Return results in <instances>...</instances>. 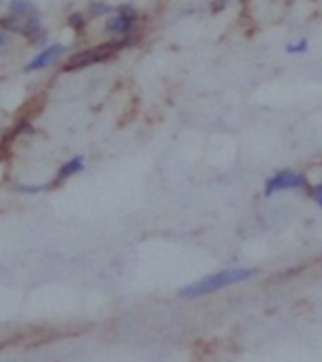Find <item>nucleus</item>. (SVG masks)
I'll return each mask as SVG.
<instances>
[{"label":"nucleus","mask_w":322,"mask_h":362,"mask_svg":"<svg viewBox=\"0 0 322 362\" xmlns=\"http://www.w3.org/2000/svg\"><path fill=\"white\" fill-rule=\"evenodd\" d=\"M256 274L252 267H232V269H221V272H214V274L196 281L188 287L181 289V296L184 298H201L214 292H221V289L229 287V285H239L245 283Z\"/></svg>","instance_id":"f257e3e1"},{"label":"nucleus","mask_w":322,"mask_h":362,"mask_svg":"<svg viewBox=\"0 0 322 362\" xmlns=\"http://www.w3.org/2000/svg\"><path fill=\"white\" fill-rule=\"evenodd\" d=\"M3 25L7 29H13L18 33L27 35V38H40L42 27H40V13L35 9L31 0H11L9 5V18H5Z\"/></svg>","instance_id":"f03ea898"},{"label":"nucleus","mask_w":322,"mask_h":362,"mask_svg":"<svg viewBox=\"0 0 322 362\" xmlns=\"http://www.w3.org/2000/svg\"><path fill=\"white\" fill-rule=\"evenodd\" d=\"M131 42H133V40L129 38V35H121V40L106 42V45L93 47V49L80 51V53H76V56L64 64V71H76V69H84V66H91V64L106 62V60H111L113 56H117V53H119L124 47H129Z\"/></svg>","instance_id":"7ed1b4c3"},{"label":"nucleus","mask_w":322,"mask_h":362,"mask_svg":"<svg viewBox=\"0 0 322 362\" xmlns=\"http://www.w3.org/2000/svg\"><path fill=\"white\" fill-rule=\"evenodd\" d=\"M307 188V177L296 170H280L274 177L267 179L265 184V194L272 197L276 192H285V190H305Z\"/></svg>","instance_id":"20e7f679"},{"label":"nucleus","mask_w":322,"mask_h":362,"mask_svg":"<svg viewBox=\"0 0 322 362\" xmlns=\"http://www.w3.org/2000/svg\"><path fill=\"white\" fill-rule=\"evenodd\" d=\"M137 23H139L137 9L131 5H121L115 9V16L109 21L106 29H109V33H113V35H131L135 31Z\"/></svg>","instance_id":"39448f33"},{"label":"nucleus","mask_w":322,"mask_h":362,"mask_svg":"<svg viewBox=\"0 0 322 362\" xmlns=\"http://www.w3.org/2000/svg\"><path fill=\"white\" fill-rule=\"evenodd\" d=\"M64 53V47L62 45H51V47H47L44 51H40L38 56H35L29 64H27V74H31V71H42V69H47V66H51V64H56L58 60H60V56Z\"/></svg>","instance_id":"423d86ee"},{"label":"nucleus","mask_w":322,"mask_h":362,"mask_svg":"<svg viewBox=\"0 0 322 362\" xmlns=\"http://www.w3.org/2000/svg\"><path fill=\"white\" fill-rule=\"evenodd\" d=\"M82 170H84V159H82V157H73V159L66 161V164L60 168L56 181L60 184V181H66V179H71V177L78 175V173H82Z\"/></svg>","instance_id":"0eeeda50"},{"label":"nucleus","mask_w":322,"mask_h":362,"mask_svg":"<svg viewBox=\"0 0 322 362\" xmlns=\"http://www.w3.org/2000/svg\"><path fill=\"white\" fill-rule=\"evenodd\" d=\"M113 11H115V9H113L111 5H106V3H93V5H91V16H95V18H97V16H111Z\"/></svg>","instance_id":"6e6552de"},{"label":"nucleus","mask_w":322,"mask_h":362,"mask_svg":"<svg viewBox=\"0 0 322 362\" xmlns=\"http://www.w3.org/2000/svg\"><path fill=\"white\" fill-rule=\"evenodd\" d=\"M307 49H309L307 40H298L294 45H287V53H292V56H296V53H305Z\"/></svg>","instance_id":"1a4fd4ad"},{"label":"nucleus","mask_w":322,"mask_h":362,"mask_svg":"<svg viewBox=\"0 0 322 362\" xmlns=\"http://www.w3.org/2000/svg\"><path fill=\"white\" fill-rule=\"evenodd\" d=\"M68 25L73 27L76 31H80V29L84 27V16H82V13H73V16L68 18Z\"/></svg>","instance_id":"9d476101"},{"label":"nucleus","mask_w":322,"mask_h":362,"mask_svg":"<svg viewBox=\"0 0 322 362\" xmlns=\"http://www.w3.org/2000/svg\"><path fill=\"white\" fill-rule=\"evenodd\" d=\"M311 197H314V202L322 208V184H320V186H316V188L311 190Z\"/></svg>","instance_id":"9b49d317"},{"label":"nucleus","mask_w":322,"mask_h":362,"mask_svg":"<svg viewBox=\"0 0 322 362\" xmlns=\"http://www.w3.org/2000/svg\"><path fill=\"white\" fill-rule=\"evenodd\" d=\"M18 190L25 192V194H35V192L42 190V186H18Z\"/></svg>","instance_id":"f8f14e48"},{"label":"nucleus","mask_w":322,"mask_h":362,"mask_svg":"<svg viewBox=\"0 0 322 362\" xmlns=\"http://www.w3.org/2000/svg\"><path fill=\"white\" fill-rule=\"evenodd\" d=\"M7 42V35H5V31H0V47H3Z\"/></svg>","instance_id":"ddd939ff"},{"label":"nucleus","mask_w":322,"mask_h":362,"mask_svg":"<svg viewBox=\"0 0 322 362\" xmlns=\"http://www.w3.org/2000/svg\"><path fill=\"white\" fill-rule=\"evenodd\" d=\"M225 3H229V0H221V5H225Z\"/></svg>","instance_id":"4468645a"}]
</instances>
